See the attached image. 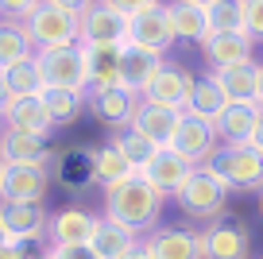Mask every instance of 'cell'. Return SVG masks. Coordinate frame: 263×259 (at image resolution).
Listing matches in <instances>:
<instances>
[{
  "mask_svg": "<svg viewBox=\"0 0 263 259\" xmlns=\"http://www.w3.org/2000/svg\"><path fill=\"white\" fill-rule=\"evenodd\" d=\"M143 244L151 248L155 259H201V248H197V232H186V228H163L143 236Z\"/></svg>",
  "mask_w": 263,
  "mask_h": 259,
  "instance_id": "cell-25",
  "label": "cell"
},
{
  "mask_svg": "<svg viewBox=\"0 0 263 259\" xmlns=\"http://www.w3.org/2000/svg\"><path fill=\"white\" fill-rule=\"evenodd\" d=\"M47 259H97L89 248H70V244H43Z\"/></svg>",
  "mask_w": 263,
  "mask_h": 259,
  "instance_id": "cell-37",
  "label": "cell"
},
{
  "mask_svg": "<svg viewBox=\"0 0 263 259\" xmlns=\"http://www.w3.org/2000/svg\"><path fill=\"white\" fill-rule=\"evenodd\" d=\"M259 113H263L259 101H252V105H232V101H229L224 113L213 120L217 139H221V143H248V139H252L255 120H259Z\"/></svg>",
  "mask_w": 263,
  "mask_h": 259,
  "instance_id": "cell-24",
  "label": "cell"
},
{
  "mask_svg": "<svg viewBox=\"0 0 263 259\" xmlns=\"http://www.w3.org/2000/svg\"><path fill=\"white\" fill-rule=\"evenodd\" d=\"M50 166H20L4 162L0 170V201H47Z\"/></svg>",
  "mask_w": 263,
  "mask_h": 259,
  "instance_id": "cell-10",
  "label": "cell"
},
{
  "mask_svg": "<svg viewBox=\"0 0 263 259\" xmlns=\"http://www.w3.org/2000/svg\"><path fill=\"white\" fill-rule=\"evenodd\" d=\"M259 105H263V78H259Z\"/></svg>",
  "mask_w": 263,
  "mask_h": 259,
  "instance_id": "cell-46",
  "label": "cell"
},
{
  "mask_svg": "<svg viewBox=\"0 0 263 259\" xmlns=\"http://www.w3.org/2000/svg\"><path fill=\"white\" fill-rule=\"evenodd\" d=\"M24 31H27V39H31V47L39 50V54H43V50H58V47H74V43H82L78 16L54 8V4H47V0L24 20Z\"/></svg>",
  "mask_w": 263,
  "mask_h": 259,
  "instance_id": "cell-4",
  "label": "cell"
},
{
  "mask_svg": "<svg viewBox=\"0 0 263 259\" xmlns=\"http://www.w3.org/2000/svg\"><path fill=\"white\" fill-rule=\"evenodd\" d=\"M171 147H174L178 155H186L194 166H205V162L221 151V139H217V132H213V124H209V120H197V116H186V113H182L178 132H174V143H171Z\"/></svg>",
  "mask_w": 263,
  "mask_h": 259,
  "instance_id": "cell-11",
  "label": "cell"
},
{
  "mask_svg": "<svg viewBox=\"0 0 263 259\" xmlns=\"http://www.w3.org/2000/svg\"><path fill=\"white\" fill-rule=\"evenodd\" d=\"M259 213H263V194H259Z\"/></svg>",
  "mask_w": 263,
  "mask_h": 259,
  "instance_id": "cell-48",
  "label": "cell"
},
{
  "mask_svg": "<svg viewBox=\"0 0 263 259\" xmlns=\"http://www.w3.org/2000/svg\"><path fill=\"white\" fill-rule=\"evenodd\" d=\"M166 66V54L163 50H151V47H140V43H128L124 47V66H120V85L132 93L147 89L151 81H155V73Z\"/></svg>",
  "mask_w": 263,
  "mask_h": 259,
  "instance_id": "cell-17",
  "label": "cell"
},
{
  "mask_svg": "<svg viewBox=\"0 0 263 259\" xmlns=\"http://www.w3.org/2000/svg\"><path fill=\"white\" fill-rule=\"evenodd\" d=\"M197 248H201V259H252V236L240 220H213L197 232Z\"/></svg>",
  "mask_w": 263,
  "mask_h": 259,
  "instance_id": "cell-7",
  "label": "cell"
},
{
  "mask_svg": "<svg viewBox=\"0 0 263 259\" xmlns=\"http://www.w3.org/2000/svg\"><path fill=\"white\" fill-rule=\"evenodd\" d=\"M248 147H255V151L263 155V113H259V120H255V128H252V139H248Z\"/></svg>",
  "mask_w": 263,
  "mask_h": 259,
  "instance_id": "cell-40",
  "label": "cell"
},
{
  "mask_svg": "<svg viewBox=\"0 0 263 259\" xmlns=\"http://www.w3.org/2000/svg\"><path fill=\"white\" fill-rule=\"evenodd\" d=\"M201 54H205L209 70H224V66H240L255 58V39L248 31H213L201 43Z\"/></svg>",
  "mask_w": 263,
  "mask_h": 259,
  "instance_id": "cell-16",
  "label": "cell"
},
{
  "mask_svg": "<svg viewBox=\"0 0 263 259\" xmlns=\"http://www.w3.org/2000/svg\"><path fill=\"white\" fill-rule=\"evenodd\" d=\"M163 209H166V197L147 182V174H132L120 186L105 190V209H101V217L132 228L136 236H147V232L159 228Z\"/></svg>",
  "mask_w": 263,
  "mask_h": 259,
  "instance_id": "cell-1",
  "label": "cell"
},
{
  "mask_svg": "<svg viewBox=\"0 0 263 259\" xmlns=\"http://www.w3.org/2000/svg\"><path fill=\"white\" fill-rule=\"evenodd\" d=\"M39 97H43V105H47L54 128L78 124V120H82V113H85V97H82V93H70V89H43Z\"/></svg>",
  "mask_w": 263,
  "mask_h": 259,
  "instance_id": "cell-32",
  "label": "cell"
},
{
  "mask_svg": "<svg viewBox=\"0 0 263 259\" xmlns=\"http://www.w3.org/2000/svg\"><path fill=\"white\" fill-rule=\"evenodd\" d=\"M0 120H4V128L31 132V136H43V139H50V132H54V120H50L43 97H12Z\"/></svg>",
  "mask_w": 263,
  "mask_h": 259,
  "instance_id": "cell-20",
  "label": "cell"
},
{
  "mask_svg": "<svg viewBox=\"0 0 263 259\" xmlns=\"http://www.w3.org/2000/svg\"><path fill=\"white\" fill-rule=\"evenodd\" d=\"M140 108V93L124 89V85H112V89H89L85 93V113L97 116V124L112 132L132 128V116Z\"/></svg>",
  "mask_w": 263,
  "mask_h": 259,
  "instance_id": "cell-9",
  "label": "cell"
},
{
  "mask_svg": "<svg viewBox=\"0 0 263 259\" xmlns=\"http://www.w3.org/2000/svg\"><path fill=\"white\" fill-rule=\"evenodd\" d=\"M0 228L12 244H47L50 209L43 201H0Z\"/></svg>",
  "mask_w": 263,
  "mask_h": 259,
  "instance_id": "cell-6",
  "label": "cell"
},
{
  "mask_svg": "<svg viewBox=\"0 0 263 259\" xmlns=\"http://www.w3.org/2000/svg\"><path fill=\"white\" fill-rule=\"evenodd\" d=\"M190 4H197V8H213L217 0H190Z\"/></svg>",
  "mask_w": 263,
  "mask_h": 259,
  "instance_id": "cell-44",
  "label": "cell"
},
{
  "mask_svg": "<svg viewBox=\"0 0 263 259\" xmlns=\"http://www.w3.org/2000/svg\"><path fill=\"white\" fill-rule=\"evenodd\" d=\"M0 78H4V85H8L12 97H39V93L47 89V78H43V58H39V54L24 58V62L8 66V70H0Z\"/></svg>",
  "mask_w": 263,
  "mask_h": 259,
  "instance_id": "cell-30",
  "label": "cell"
},
{
  "mask_svg": "<svg viewBox=\"0 0 263 259\" xmlns=\"http://www.w3.org/2000/svg\"><path fill=\"white\" fill-rule=\"evenodd\" d=\"M209 73H213V81L221 85V93L232 105H252V101H259V78H263L259 58L240 62V66H224V70H209Z\"/></svg>",
  "mask_w": 263,
  "mask_h": 259,
  "instance_id": "cell-18",
  "label": "cell"
},
{
  "mask_svg": "<svg viewBox=\"0 0 263 259\" xmlns=\"http://www.w3.org/2000/svg\"><path fill=\"white\" fill-rule=\"evenodd\" d=\"M190 89H194V73H190L186 66L166 62L163 70L155 73V81H151L147 89H143V97H140V101H151V105L174 108V113H186Z\"/></svg>",
  "mask_w": 263,
  "mask_h": 259,
  "instance_id": "cell-13",
  "label": "cell"
},
{
  "mask_svg": "<svg viewBox=\"0 0 263 259\" xmlns=\"http://www.w3.org/2000/svg\"><path fill=\"white\" fill-rule=\"evenodd\" d=\"M194 170H197V166L186 159V155H178L174 147H159V155L151 159V166L143 170V174H147V182L159 190V194L174 201V197L182 194V186L194 178Z\"/></svg>",
  "mask_w": 263,
  "mask_h": 259,
  "instance_id": "cell-14",
  "label": "cell"
},
{
  "mask_svg": "<svg viewBox=\"0 0 263 259\" xmlns=\"http://www.w3.org/2000/svg\"><path fill=\"white\" fill-rule=\"evenodd\" d=\"M229 194H263V155L248 143H221V151L205 162Z\"/></svg>",
  "mask_w": 263,
  "mask_h": 259,
  "instance_id": "cell-2",
  "label": "cell"
},
{
  "mask_svg": "<svg viewBox=\"0 0 263 259\" xmlns=\"http://www.w3.org/2000/svg\"><path fill=\"white\" fill-rule=\"evenodd\" d=\"M224 105H229V97L221 93V85L213 81V73L194 78V89H190V101H186V116H197V120L213 124L217 116L224 113Z\"/></svg>",
  "mask_w": 263,
  "mask_h": 259,
  "instance_id": "cell-29",
  "label": "cell"
},
{
  "mask_svg": "<svg viewBox=\"0 0 263 259\" xmlns=\"http://www.w3.org/2000/svg\"><path fill=\"white\" fill-rule=\"evenodd\" d=\"M213 31H244V0H217L209 8Z\"/></svg>",
  "mask_w": 263,
  "mask_h": 259,
  "instance_id": "cell-34",
  "label": "cell"
},
{
  "mask_svg": "<svg viewBox=\"0 0 263 259\" xmlns=\"http://www.w3.org/2000/svg\"><path fill=\"white\" fill-rule=\"evenodd\" d=\"M31 54H39V50L31 47L24 24H20V20H0V70H8V66L24 62V58H31Z\"/></svg>",
  "mask_w": 263,
  "mask_h": 259,
  "instance_id": "cell-31",
  "label": "cell"
},
{
  "mask_svg": "<svg viewBox=\"0 0 263 259\" xmlns=\"http://www.w3.org/2000/svg\"><path fill=\"white\" fill-rule=\"evenodd\" d=\"M27 259H47V255H43V251H39V255H27Z\"/></svg>",
  "mask_w": 263,
  "mask_h": 259,
  "instance_id": "cell-47",
  "label": "cell"
},
{
  "mask_svg": "<svg viewBox=\"0 0 263 259\" xmlns=\"http://www.w3.org/2000/svg\"><path fill=\"white\" fill-rule=\"evenodd\" d=\"M140 240H143V236H136L132 228H124V225H116V220L101 217L97 232H93V240H89V251L97 259H128L132 251L140 248Z\"/></svg>",
  "mask_w": 263,
  "mask_h": 259,
  "instance_id": "cell-23",
  "label": "cell"
},
{
  "mask_svg": "<svg viewBox=\"0 0 263 259\" xmlns=\"http://www.w3.org/2000/svg\"><path fill=\"white\" fill-rule=\"evenodd\" d=\"M8 101H12V93H8V85H4V78H0V116H4V108H8Z\"/></svg>",
  "mask_w": 263,
  "mask_h": 259,
  "instance_id": "cell-42",
  "label": "cell"
},
{
  "mask_svg": "<svg viewBox=\"0 0 263 259\" xmlns=\"http://www.w3.org/2000/svg\"><path fill=\"white\" fill-rule=\"evenodd\" d=\"M89 166H93V182H97L101 190H112V186H120L124 178H132V174H136V170H132V162L116 151L112 139H108V143H101V147H89Z\"/></svg>",
  "mask_w": 263,
  "mask_h": 259,
  "instance_id": "cell-27",
  "label": "cell"
},
{
  "mask_svg": "<svg viewBox=\"0 0 263 259\" xmlns=\"http://www.w3.org/2000/svg\"><path fill=\"white\" fill-rule=\"evenodd\" d=\"M54 151L43 136H31V132H16L4 128L0 132V162H20V166H50Z\"/></svg>",
  "mask_w": 263,
  "mask_h": 259,
  "instance_id": "cell-19",
  "label": "cell"
},
{
  "mask_svg": "<svg viewBox=\"0 0 263 259\" xmlns=\"http://www.w3.org/2000/svg\"><path fill=\"white\" fill-rule=\"evenodd\" d=\"M128 259H155V255H151V248H147V244H143V240H140V248L132 251V255H128Z\"/></svg>",
  "mask_w": 263,
  "mask_h": 259,
  "instance_id": "cell-43",
  "label": "cell"
},
{
  "mask_svg": "<svg viewBox=\"0 0 263 259\" xmlns=\"http://www.w3.org/2000/svg\"><path fill=\"white\" fill-rule=\"evenodd\" d=\"M0 170H4V162H0Z\"/></svg>",
  "mask_w": 263,
  "mask_h": 259,
  "instance_id": "cell-50",
  "label": "cell"
},
{
  "mask_svg": "<svg viewBox=\"0 0 263 259\" xmlns=\"http://www.w3.org/2000/svg\"><path fill=\"white\" fill-rule=\"evenodd\" d=\"M105 4H112L116 12H124V16H140V12L155 8V4H163V0H105Z\"/></svg>",
  "mask_w": 263,
  "mask_h": 259,
  "instance_id": "cell-38",
  "label": "cell"
},
{
  "mask_svg": "<svg viewBox=\"0 0 263 259\" xmlns=\"http://www.w3.org/2000/svg\"><path fill=\"white\" fill-rule=\"evenodd\" d=\"M39 4L43 0H0V20H20V24H24Z\"/></svg>",
  "mask_w": 263,
  "mask_h": 259,
  "instance_id": "cell-36",
  "label": "cell"
},
{
  "mask_svg": "<svg viewBox=\"0 0 263 259\" xmlns=\"http://www.w3.org/2000/svg\"><path fill=\"white\" fill-rule=\"evenodd\" d=\"M171 20H174L178 43H190V47H197V50L213 35V27H209V8H197L190 0H171Z\"/></svg>",
  "mask_w": 263,
  "mask_h": 259,
  "instance_id": "cell-26",
  "label": "cell"
},
{
  "mask_svg": "<svg viewBox=\"0 0 263 259\" xmlns=\"http://www.w3.org/2000/svg\"><path fill=\"white\" fill-rule=\"evenodd\" d=\"M112 143H116V151H120L124 159L132 162V170H136V174H143V170L151 166V159L159 155V147L151 143L147 136H140L136 128H124V132H116V136H112Z\"/></svg>",
  "mask_w": 263,
  "mask_h": 259,
  "instance_id": "cell-33",
  "label": "cell"
},
{
  "mask_svg": "<svg viewBox=\"0 0 263 259\" xmlns=\"http://www.w3.org/2000/svg\"><path fill=\"white\" fill-rule=\"evenodd\" d=\"M78 31H82V43H116V47H128L132 43V16L116 12L112 4L97 0L89 12L78 16Z\"/></svg>",
  "mask_w": 263,
  "mask_h": 259,
  "instance_id": "cell-8",
  "label": "cell"
},
{
  "mask_svg": "<svg viewBox=\"0 0 263 259\" xmlns=\"http://www.w3.org/2000/svg\"><path fill=\"white\" fill-rule=\"evenodd\" d=\"M174 205H178L190 220L213 225V220H221L224 209H229V190H224V182L217 178L209 166H197L194 178H190L186 186H182V194L174 197Z\"/></svg>",
  "mask_w": 263,
  "mask_h": 259,
  "instance_id": "cell-3",
  "label": "cell"
},
{
  "mask_svg": "<svg viewBox=\"0 0 263 259\" xmlns=\"http://www.w3.org/2000/svg\"><path fill=\"white\" fill-rule=\"evenodd\" d=\"M50 174L58 178V186L62 190H74V194H82L85 186H97L93 182V166H89V151H58L54 159H50Z\"/></svg>",
  "mask_w": 263,
  "mask_h": 259,
  "instance_id": "cell-28",
  "label": "cell"
},
{
  "mask_svg": "<svg viewBox=\"0 0 263 259\" xmlns=\"http://www.w3.org/2000/svg\"><path fill=\"white\" fill-rule=\"evenodd\" d=\"M43 78L47 89H70V93H89V66H85V47H58V50H43Z\"/></svg>",
  "mask_w": 263,
  "mask_h": 259,
  "instance_id": "cell-5",
  "label": "cell"
},
{
  "mask_svg": "<svg viewBox=\"0 0 263 259\" xmlns=\"http://www.w3.org/2000/svg\"><path fill=\"white\" fill-rule=\"evenodd\" d=\"M47 4H54V8L70 12V16H82V12H89L97 0H47Z\"/></svg>",
  "mask_w": 263,
  "mask_h": 259,
  "instance_id": "cell-39",
  "label": "cell"
},
{
  "mask_svg": "<svg viewBox=\"0 0 263 259\" xmlns=\"http://www.w3.org/2000/svg\"><path fill=\"white\" fill-rule=\"evenodd\" d=\"M244 31L255 39V47L263 43V0H244Z\"/></svg>",
  "mask_w": 263,
  "mask_h": 259,
  "instance_id": "cell-35",
  "label": "cell"
},
{
  "mask_svg": "<svg viewBox=\"0 0 263 259\" xmlns=\"http://www.w3.org/2000/svg\"><path fill=\"white\" fill-rule=\"evenodd\" d=\"M31 251H24L20 244H8V248H0V259H27Z\"/></svg>",
  "mask_w": 263,
  "mask_h": 259,
  "instance_id": "cell-41",
  "label": "cell"
},
{
  "mask_svg": "<svg viewBox=\"0 0 263 259\" xmlns=\"http://www.w3.org/2000/svg\"><path fill=\"white\" fill-rule=\"evenodd\" d=\"M178 120H182V113H174V108L140 101V108H136V116H132V128L140 132V136H147L155 147H171L174 132H178Z\"/></svg>",
  "mask_w": 263,
  "mask_h": 259,
  "instance_id": "cell-21",
  "label": "cell"
},
{
  "mask_svg": "<svg viewBox=\"0 0 263 259\" xmlns=\"http://www.w3.org/2000/svg\"><path fill=\"white\" fill-rule=\"evenodd\" d=\"M132 43H140V47H151V50H171L178 43L174 35V20H171V0L155 4V8L140 12V16H132Z\"/></svg>",
  "mask_w": 263,
  "mask_h": 259,
  "instance_id": "cell-15",
  "label": "cell"
},
{
  "mask_svg": "<svg viewBox=\"0 0 263 259\" xmlns=\"http://www.w3.org/2000/svg\"><path fill=\"white\" fill-rule=\"evenodd\" d=\"M101 225V213L78 209V205H66V209L50 213V228H47V244H70V248H89L93 232Z\"/></svg>",
  "mask_w": 263,
  "mask_h": 259,
  "instance_id": "cell-12",
  "label": "cell"
},
{
  "mask_svg": "<svg viewBox=\"0 0 263 259\" xmlns=\"http://www.w3.org/2000/svg\"><path fill=\"white\" fill-rule=\"evenodd\" d=\"M8 244H12V240H8V232H4V228H0V248H8Z\"/></svg>",
  "mask_w": 263,
  "mask_h": 259,
  "instance_id": "cell-45",
  "label": "cell"
},
{
  "mask_svg": "<svg viewBox=\"0 0 263 259\" xmlns=\"http://www.w3.org/2000/svg\"><path fill=\"white\" fill-rule=\"evenodd\" d=\"M85 66H89V89H112V85H120L124 47H116V43H89L85 47Z\"/></svg>",
  "mask_w": 263,
  "mask_h": 259,
  "instance_id": "cell-22",
  "label": "cell"
},
{
  "mask_svg": "<svg viewBox=\"0 0 263 259\" xmlns=\"http://www.w3.org/2000/svg\"><path fill=\"white\" fill-rule=\"evenodd\" d=\"M0 132H4V120H0Z\"/></svg>",
  "mask_w": 263,
  "mask_h": 259,
  "instance_id": "cell-49",
  "label": "cell"
}]
</instances>
